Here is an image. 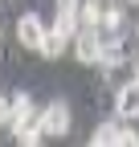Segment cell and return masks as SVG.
Wrapping results in <instances>:
<instances>
[{
  "label": "cell",
  "mask_w": 139,
  "mask_h": 147,
  "mask_svg": "<svg viewBox=\"0 0 139 147\" xmlns=\"http://www.w3.org/2000/svg\"><path fill=\"white\" fill-rule=\"evenodd\" d=\"M127 4H139V0H127Z\"/></svg>",
  "instance_id": "cell-12"
},
{
  "label": "cell",
  "mask_w": 139,
  "mask_h": 147,
  "mask_svg": "<svg viewBox=\"0 0 139 147\" xmlns=\"http://www.w3.org/2000/svg\"><path fill=\"white\" fill-rule=\"evenodd\" d=\"M131 69H135V78H139V57H135V61H131Z\"/></svg>",
  "instance_id": "cell-11"
},
{
  "label": "cell",
  "mask_w": 139,
  "mask_h": 147,
  "mask_svg": "<svg viewBox=\"0 0 139 147\" xmlns=\"http://www.w3.org/2000/svg\"><path fill=\"white\" fill-rule=\"evenodd\" d=\"M115 115L123 119V123L139 119V78H131L127 86H119V94H115Z\"/></svg>",
  "instance_id": "cell-4"
},
{
  "label": "cell",
  "mask_w": 139,
  "mask_h": 147,
  "mask_svg": "<svg viewBox=\"0 0 139 147\" xmlns=\"http://www.w3.org/2000/svg\"><path fill=\"white\" fill-rule=\"evenodd\" d=\"M102 8H107L102 0H82V8H78V21H82L86 29H98V25H102Z\"/></svg>",
  "instance_id": "cell-8"
},
{
  "label": "cell",
  "mask_w": 139,
  "mask_h": 147,
  "mask_svg": "<svg viewBox=\"0 0 139 147\" xmlns=\"http://www.w3.org/2000/svg\"><path fill=\"white\" fill-rule=\"evenodd\" d=\"M29 119H37V106H33V94H12V119H8V127L16 131L21 123H29Z\"/></svg>",
  "instance_id": "cell-5"
},
{
  "label": "cell",
  "mask_w": 139,
  "mask_h": 147,
  "mask_svg": "<svg viewBox=\"0 0 139 147\" xmlns=\"http://www.w3.org/2000/svg\"><path fill=\"white\" fill-rule=\"evenodd\" d=\"M135 37H139V25H135Z\"/></svg>",
  "instance_id": "cell-13"
},
{
  "label": "cell",
  "mask_w": 139,
  "mask_h": 147,
  "mask_svg": "<svg viewBox=\"0 0 139 147\" xmlns=\"http://www.w3.org/2000/svg\"><path fill=\"white\" fill-rule=\"evenodd\" d=\"M16 41H21L25 49H33V53H41V41H45L41 12H21V21H16Z\"/></svg>",
  "instance_id": "cell-2"
},
{
  "label": "cell",
  "mask_w": 139,
  "mask_h": 147,
  "mask_svg": "<svg viewBox=\"0 0 139 147\" xmlns=\"http://www.w3.org/2000/svg\"><path fill=\"white\" fill-rule=\"evenodd\" d=\"M12 135H16V143H21V147H41V139H49V135H45V127H41V115H37V119H29V123H21Z\"/></svg>",
  "instance_id": "cell-6"
},
{
  "label": "cell",
  "mask_w": 139,
  "mask_h": 147,
  "mask_svg": "<svg viewBox=\"0 0 139 147\" xmlns=\"http://www.w3.org/2000/svg\"><path fill=\"white\" fill-rule=\"evenodd\" d=\"M115 147H139V131H131V127H119V143Z\"/></svg>",
  "instance_id": "cell-9"
},
{
  "label": "cell",
  "mask_w": 139,
  "mask_h": 147,
  "mask_svg": "<svg viewBox=\"0 0 139 147\" xmlns=\"http://www.w3.org/2000/svg\"><path fill=\"white\" fill-rule=\"evenodd\" d=\"M70 41H74V37H70V33H61L57 25H53V29H45V41H41V57H61Z\"/></svg>",
  "instance_id": "cell-7"
},
{
  "label": "cell",
  "mask_w": 139,
  "mask_h": 147,
  "mask_svg": "<svg viewBox=\"0 0 139 147\" xmlns=\"http://www.w3.org/2000/svg\"><path fill=\"white\" fill-rule=\"evenodd\" d=\"M98 53H102V33L82 25V29L74 33V57H78L82 65H98Z\"/></svg>",
  "instance_id": "cell-3"
},
{
  "label": "cell",
  "mask_w": 139,
  "mask_h": 147,
  "mask_svg": "<svg viewBox=\"0 0 139 147\" xmlns=\"http://www.w3.org/2000/svg\"><path fill=\"white\" fill-rule=\"evenodd\" d=\"M8 119H12V98L0 94V123H8Z\"/></svg>",
  "instance_id": "cell-10"
},
{
  "label": "cell",
  "mask_w": 139,
  "mask_h": 147,
  "mask_svg": "<svg viewBox=\"0 0 139 147\" xmlns=\"http://www.w3.org/2000/svg\"><path fill=\"white\" fill-rule=\"evenodd\" d=\"M41 127H45L49 139L70 135V127H74V119H70V102H65V98H53V102L41 110Z\"/></svg>",
  "instance_id": "cell-1"
}]
</instances>
